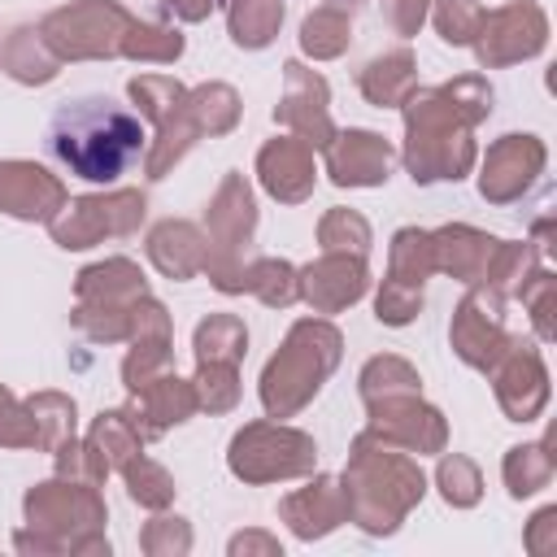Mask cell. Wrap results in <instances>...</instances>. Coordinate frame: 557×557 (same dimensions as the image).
Wrapping results in <instances>:
<instances>
[{"instance_id":"6da1fadb","label":"cell","mask_w":557,"mask_h":557,"mask_svg":"<svg viewBox=\"0 0 557 557\" xmlns=\"http://www.w3.org/2000/svg\"><path fill=\"white\" fill-rule=\"evenodd\" d=\"M48 148L74 178L113 187L135 161H144L148 131L135 109L109 96H78L52 113Z\"/></svg>"},{"instance_id":"7a4b0ae2","label":"cell","mask_w":557,"mask_h":557,"mask_svg":"<svg viewBox=\"0 0 557 557\" xmlns=\"http://www.w3.org/2000/svg\"><path fill=\"white\" fill-rule=\"evenodd\" d=\"M104 522L109 505L100 487L52 474L26 487L13 548L22 557H109L113 544L104 535Z\"/></svg>"},{"instance_id":"3957f363","label":"cell","mask_w":557,"mask_h":557,"mask_svg":"<svg viewBox=\"0 0 557 557\" xmlns=\"http://www.w3.org/2000/svg\"><path fill=\"white\" fill-rule=\"evenodd\" d=\"M348 522L366 535H396L400 522L422 505L426 474L413 453H400L370 435L366 426L348 444V466L339 474Z\"/></svg>"},{"instance_id":"277c9868","label":"cell","mask_w":557,"mask_h":557,"mask_svg":"<svg viewBox=\"0 0 557 557\" xmlns=\"http://www.w3.org/2000/svg\"><path fill=\"white\" fill-rule=\"evenodd\" d=\"M405 117V148L396 152L409 170L413 183H461L474 161H479V144H474V117L448 96L444 83L435 87H413L409 100L400 104Z\"/></svg>"},{"instance_id":"5b68a950","label":"cell","mask_w":557,"mask_h":557,"mask_svg":"<svg viewBox=\"0 0 557 557\" xmlns=\"http://www.w3.org/2000/svg\"><path fill=\"white\" fill-rule=\"evenodd\" d=\"M339 361H344V331L318 313L296 318L257 379L265 418H296L305 405H313V396L339 370Z\"/></svg>"},{"instance_id":"8992f818","label":"cell","mask_w":557,"mask_h":557,"mask_svg":"<svg viewBox=\"0 0 557 557\" xmlns=\"http://www.w3.org/2000/svg\"><path fill=\"white\" fill-rule=\"evenodd\" d=\"M200 231L209 239V257H205L209 287L222 296H244L248 248L257 235V191L239 170H226L222 183L213 187Z\"/></svg>"},{"instance_id":"52a82bcc","label":"cell","mask_w":557,"mask_h":557,"mask_svg":"<svg viewBox=\"0 0 557 557\" xmlns=\"http://www.w3.org/2000/svg\"><path fill=\"white\" fill-rule=\"evenodd\" d=\"M226 470L248 487L305 479L318 470V440L300 426H287L283 418H257L231 435Z\"/></svg>"},{"instance_id":"ba28073f","label":"cell","mask_w":557,"mask_h":557,"mask_svg":"<svg viewBox=\"0 0 557 557\" xmlns=\"http://www.w3.org/2000/svg\"><path fill=\"white\" fill-rule=\"evenodd\" d=\"M135 13L122 0H70L39 17L44 44L57 52V61H117L126 57Z\"/></svg>"},{"instance_id":"9c48e42d","label":"cell","mask_w":557,"mask_h":557,"mask_svg":"<svg viewBox=\"0 0 557 557\" xmlns=\"http://www.w3.org/2000/svg\"><path fill=\"white\" fill-rule=\"evenodd\" d=\"M148 218V196L139 187H104V191H83L61 205V213L48 222V235L65 252L96 248L104 239H131L139 235Z\"/></svg>"},{"instance_id":"30bf717a","label":"cell","mask_w":557,"mask_h":557,"mask_svg":"<svg viewBox=\"0 0 557 557\" xmlns=\"http://www.w3.org/2000/svg\"><path fill=\"white\" fill-rule=\"evenodd\" d=\"M505 300L509 296H500L492 283H470L466 287V296L457 300L453 322H448V348L461 366L487 374L492 361L509 348L513 331L505 322Z\"/></svg>"},{"instance_id":"8fae6325","label":"cell","mask_w":557,"mask_h":557,"mask_svg":"<svg viewBox=\"0 0 557 557\" xmlns=\"http://www.w3.org/2000/svg\"><path fill=\"white\" fill-rule=\"evenodd\" d=\"M470 48L479 70H505V65L531 61L548 48V13L535 0H509V4L483 9V22Z\"/></svg>"},{"instance_id":"7c38bea8","label":"cell","mask_w":557,"mask_h":557,"mask_svg":"<svg viewBox=\"0 0 557 557\" xmlns=\"http://www.w3.org/2000/svg\"><path fill=\"white\" fill-rule=\"evenodd\" d=\"M487 379H492L496 405L509 422H535L553 396V379H548L540 339H527V335L509 339V348L492 361Z\"/></svg>"},{"instance_id":"4fadbf2b","label":"cell","mask_w":557,"mask_h":557,"mask_svg":"<svg viewBox=\"0 0 557 557\" xmlns=\"http://www.w3.org/2000/svg\"><path fill=\"white\" fill-rule=\"evenodd\" d=\"M474 165H479V196L487 205H513L540 183V174L548 165V148L531 131H509V135L492 139Z\"/></svg>"},{"instance_id":"5bb4252c","label":"cell","mask_w":557,"mask_h":557,"mask_svg":"<svg viewBox=\"0 0 557 557\" xmlns=\"http://www.w3.org/2000/svg\"><path fill=\"white\" fill-rule=\"evenodd\" d=\"M366 431L413 457H440L448 448V418L422 400V392L366 405Z\"/></svg>"},{"instance_id":"9a60e30c","label":"cell","mask_w":557,"mask_h":557,"mask_svg":"<svg viewBox=\"0 0 557 557\" xmlns=\"http://www.w3.org/2000/svg\"><path fill=\"white\" fill-rule=\"evenodd\" d=\"M274 122L287 135L305 139L313 152H322L331 144V135H335V122H331V87L300 57L283 61V96L274 104Z\"/></svg>"},{"instance_id":"2e32d148","label":"cell","mask_w":557,"mask_h":557,"mask_svg":"<svg viewBox=\"0 0 557 557\" xmlns=\"http://www.w3.org/2000/svg\"><path fill=\"white\" fill-rule=\"evenodd\" d=\"M396 165V144L370 126H344L322 148V174L335 187H383Z\"/></svg>"},{"instance_id":"e0dca14e","label":"cell","mask_w":557,"mask_h":557,"mask_svg":"<svg viewBox=\"0 0 557 557\" xmlns=\"http://www.w3.org/2000/svg\"><path fill=\"white\" fill-rule=\"evenodd\" d=\"M174 361V318L170 309L144 292L131 305V335H126V357H122V387L135 392L148 379L165 374Z\"/></svg>"},{"instance_id":"ac0fdd59","label":"cell","mask_w":557,"mask_h":557,"mask_svg":"<svg viewBox=\"0 0 557 557\" xmlns=\"http://www.w3.org/2000/svg\"><path fill=\"white\" fill-rule=\"evenodd\" d=\"M70 200L61 174L30 157H4L0 161V213L17 222H52L61 205Z\"/></svg>"},{"instance_id":"d6986e66","label":"cell","mask_w":557,"mask_h":557,"mask_svg":"<svg viewBox=\"0 0 557 557\" xmlns=\"http://www.w3.org/2000/svg\"><path fill=\"white\" fill-rule=\"evenodd\" d=\"M296 278H300V300L318 318L344 313L370 292V265L366 257H352V252H322L309 265H300Z\"/></svg>"},{"instance_id":"ffe728a7","label":"cell","mask_w":557,"mask_h":557,"mask_svg":"<svg viewBox=\"0 0 557 557\" xmlns=\"http://www.w3.org/2000/svg\"><path fill=\"white\" fill-rule=\"evenodd\" d=\"M318 161L313 148L296 135H274L257 148V183L278 205H305L318 187Z\"/></svg>"},{"instance_id":"44dd1931","label":"cell","mask_w":557,"mask_h":557,"mask_svg":"<svg viewBox=\"0 0 557 557\" xmlns=\"http://www.w3.org/2000/svg\"><path fill=\"white\" fill-rule=\"evenodd\" d=\"M278 522L296 540H305V544L326 540L331 531H339L348 522V505H344L339 479L335 474H322V470L305 474V487H296V492H287L278 500Z\"/></svg>"},{"instance_id":"7402d4cb","label":"cell","mask_w":557,"mask_h":557,"mask_svg":"<svg viewBox=\"0 0 557 557\" xmlns=\"http://www.w3.org/2000/svg\"><path fill=\"white\" fill-rule=\"evenodd\" d=\"M126 413H131V422L139 426V435L148 444V440H161L170 426L191 422L200 413V405H196L191 379H178L174 370H165V374H157V379H148L144 387L131 392Z\"/></svg>"},{"instance_id":"603a6c76","label":"cell","mask_w":557,"mask_h":557,"mask_svg":"<svg viewBox=\"0 0 557 557\" xmlns=\"http://www.w3.org/2000/svg\"><path fill=\"white\" fill-rule=\"evenodd\" d=\"M144 252L152 261V270L170 283H187L205 274V257H209V239L200 231V222L191 218H161L148 226Z\"/></svg>"},{"instance_id":"cb8c5ba5","label":"cell","mask_w":557,"mask_h":557,"mask_svg":"<svg viewBox=\"0 0 557 557\" xmlns=\"http://www.w3.org/2000/svg\"><path fill=\"white\" fill-rule=\"evenodd\" d=\"M496 235L470 226V222H444L431 231V248H435V274H448L457 283H483L492 252H496Z\"/></svg>"},{"instance_id":"d4e9b609","label":"cell","mask_w":557,"mask_h":557,"mask_svg":"<svg viewBox=\"0 0 557 557\" xmlns=\"http://www.w3.org/2000/svg\"><path fill=\"white\" fill-rule=\"evenodd\" d=\"M148 292V278L139 261L131 257H104L74 274V300L78 305H131Z\"/></svg>"},{"instance_id":"484cf974","label":"cell","mask_w":557,"mask_h":557,"mask_svg":"<svg viewBox=\"0 0 557 557\" xmlns=\"http://www.w3.org/2000/svg\"><path fill=\"white\" fill-rule=\"evenodd\" d=\"M418 87V57L409 48H392L366 61V70L357 74V91L366 104L374 109H400L409 100V91Z\"/></svg>"},{"instance_id":"4316f807","label":"cell","mask_w":557,"mask_h":557,"mask_svg":"<svg viewBox=\"0 0 557 557\" xmlns=\"http://www.w3.org/2000/svg\"><path fill=\"white\" fill-rule=\"evenodd\" d=\"M0 70L22 87H48L61 74V61L44 44L39 26H13L0 44Z\"/></svg>"},{"instance_id":"83f0119b","label":"cell","mask_w":557,"mask_h":557,"mask_svg":"<svg viewBox=\"0 0 557 557\" xmlns=\"http://www.w3.org/2000/svg\"><path fill=\"white\" fill-rule=\"evenodd\" d=\"M287 17L283 0H226V35L244 52H261L278 39Z\"/></svg>"},{"instance_id":"f1b7e54d","label":"cell","mask_w":557,"mask_h":557,"mask_svg":"<svg viewBox=\"0 0 557 557\" xmlns=\"http://www.w3.org/2000/svg\"><path fill=\"white\" fill-rule=\"evenodd\" d=\"M557 474V457H553V440H531V444H513L505 448V461H500V479H505V492L513 500H527L535 492H544Z\"/></svg>"},{"instance_id":"f546056e","label":"cell","mask_w":557,"mask_h":557,"mask_svg":"<svg viewBox=\"0 0 557 557\" xmlns=\"http://www.w3.org/2000/svg\"><path fill=\"white\" fill-rule=\"evenodd\" d=\"M300 52L309 61H335L348 52L352 44V9H339V4H318L305 13L300 22V35H296Z\"/></svg>"},{"instance_id":"4dcf8cb0","label":"cell","mask_w":557,"mask_h":557,"mask_svg":"<svg viewBox=\"0 0 557 557\" xmlns=\"http://www.w3.org/2000/svg\"><path fill=\"white\" fill-rule=\"evenodd\" d=\"M83 440L96 448V457L109 466V474L122 470L131 457L144 453V435H139V426L131 422L126 405H122V409H100V413L91 418V426H87Z\"/></svg>"},{"instance_id":"1f68e13d","label":"cell","mask_w":557,"mask_h":557,"mask_svg":"<svg viewBox=\"0 0 557 557\" xmlns=\"http://www.w3.org/2000/svg\"><path fill=\"white\" fill-rule=\"evenodd\" d=\"M187 104H191L196 126H200L205 139H222V135H231V131L239 126V117H244V100H239V91H235L231 83H222V78H209V83L187 87Z\"/></svg>"},{"instance_id":"d6a6232c","label":"cell","mask_w":557,"mask_h":557,"mask_svg":"<svg viewBox=\"0 0 557 557\" xmlns=\"http://www.w3.org/2000/svg\"><path fill=\"white\" fill-rule=\"evenodd\" d=\"M357 392H361V405H379V400H392V396H413V392H422V374H418L413 361H405L396 352H379L361 366Z\"/></svg>"},{"instance_id":"836d02e7","label":"cell","mask_w":557,"mask_h":557,"mask_svg":"<svg viewBox=\"0 0 557 557\" xmlns=\"http://www.w3.org/2000/svg\"><path fill=\"white\" fill-rule=\"evenodd\" d=\"M26 413L35 422V448L39 453H52L57 444H65L78 431V405H74L70 392H57V387L30 392L26 396Z\"/></svg>"},{"instance_id":"e575fe53","label":"cell","mask_w":557,"mask_h":557,"mask_svg":"<svg viewBox=\"0 0 557 557\" xmlns=\"http://www.w3.org/2000/svg\"><path fill=\"white\" fill-rule=\"evenodd\" d=\"M191 357L196 361H231L239 366L248 357V326L239 313H209L191 331Z\"/></svg>"},{"instance_id":"d590c367","label":"cell","mask_w":557,"mask_h":557,"mask_svg":"<svg viewBox=\"0 0 557 557\" xmlns=\"http://www.w3.org/2000/svg\"><path fill=\"white\" fill-rule=\"evenodd\" d=\"M244 292L257 296L265 309H292L300 300V278L296 265L283 257H248L244 270Z\"/></svg>"},{"instance_id":"8d00e7d4","label":"cell","mask_w":557,"mask_h":557,"mask_svg":"<svg viewBox=\"0 0 557 557\" xmlns=\"http://www.w3.org/2000/svg\"><path fill=\"white\" fill-rule=\"evenodd\" d=\"M435 274V248H431V231L422 226H400L387 244V278L413 283L422 287Z\"/></svg>"},{"instance_id":"74e56055","label":"cell","mask_w":557,"mask_h":557,"mask_svg":"<svg viewBox=\"0 0 557 557\" xmlns=\"http://www.w3.org/2000/svg\"><path fill=\"white\" fill-rule=\"evenodd\" d=\"M117 474H122V483H126V496H131L139 509H148V513L170 509V505H174V496H178L174 474H170L161 461H152L148 453L131 457V461H126Z\"/></svg>"},{"instance_id":"f35d334b","label":"cell","mask_w":557,"mask_h":557,"mask_svg":"<svg viewBox=\"0 0 557 557\" xmlns=\"http://www.w3.org/2000/svg\"><path fill=\"white\" fill-rule=\"evenodd\" d=\"M318 248H322V252L370 257V248H374V226H370L366 213L335 205V209H326V213L318 218Z\"/></svg>"},{"instance_id":"ab89813d","label":"cell","mask_w":557,"mask_h":557,"mask_svg":"<svg viewBox=\"0 0 557 557\" xmlns=\"http://www.w3.org/2000/svg\"><path fill=\"white\" fill-rule=\"evenodd\" d=\"M540 265H548V261L540 257V248L531 239H500L496 252H492V265H487L483 283H492L500 296H513Z\"/></svg>"},{"instance_id":"60d3db41","label":"cell","mask_w":557,"mask_h":557,"mask_svg":"<svg viewBox=\"0 0 557 557\" xmlns=\"http://www.w3.org/2000/svg\"><path fill=\"white\" fill-rule=\"evenodd\" d=\"M435 487H440V500L448 509H474L483 500V470L466 453H440Z\"/></svg>"},{"instance_id":"b9f144b4","label":"cell","mask_w":557,"mask_h":557,"mask_svg":"<svg viewBox=\"0 0 557 557\" xmlns=\"http://www.w3.org/2000/svg\"><path fill=\"white\" fill-rule=\"evenodd\" d=\"M187 52V35L174 22H135L131 44H126V61L139 65H174Z\"/></svg>"},{"instance_id":"7bdbcfd3","label":"cell","mask_w":557,"mask_h":557,"mask_svg":"<svg viewBox=\"0 0 557 557\" xmlns=\"http://www.w3.org/2000/svg\"><path fill=\"white\" fill-rule=\"evenodd\" d=\"M126 96H131L135 113L157 126V122H165V117L183 104L187 87H183L174 74H135V78L126 83Z\"/></svg>"},{"instance_id":"ee69618b","label":"cell","mask_w":557,"mask_h":557,"mask_svg":"<svg viewBox=\"0 0 557 557\" xmlns=\"http://www.w3.org/2000/svg\"><path fill=\"white\" fill-rule=\"evenodd\" d=\"M191 387H196V405L205 413H231L239 405V366L231 361H196V374H191Z\"/></svg>"},{"instance_id":"f6af8a7d","label":"cell","mask_w":557,"mask_h":557,"mask_svg":"<svg viewBox=\"0 0 557 557\" xmlns=\"http://www.w3.org/2000/svg\"><path fill=\"white\" fill-rule=\"evenodd\" d=\"M513 300H522V309L531 313V326H535V339L540 344H553L557 339V274L548 265H540L518 292Z\"/></svg>"},{"instance_id":"bcb514c9","label":"cell","mask_w":557,"mask_h":557,"mask_svg":"<svg viewBox=\"0 0 557 557\" xmlns=\"http://www.w3.org/2000/svg\"><path fill=\"white\" fill-rule=\"evenodd\" d=\"M431 26L448 48H470L483 22V4L479 0H431Z\"/></svg>"},{"instance_id":"7dc6e473","label":"cell","mask_w":557,"mask_h":557,"mask_svg":"<svg viewBox=\"0 0 557 557\" xmlns=\"http://www.w3.org/2000/svg\"><path fill=\"white\" fill-rule=\"evenodd\" d=\"M191 544H196L191 522H187V518H178V513L157 509V513L139 527V548H144L148 557H187V553H191Z\"/></svg>"},{"instance_id":"c3c4849f","label":"cell","mask_w":557,"mask_h":557,"mask_svg":"<svg viewBox=\"0 0 557 557\" xmlns=\"http://www.w3.org/2000/svg\"><path fill=\"white\" fill-rule=\"evenodd\" d=\"M52 474H61V479H74V483H91V487H104V479H109V466L96 457V448H91L87 440L70 435L65 444H57V448H52Z\"/></svg>"},{"instance_id":"681fc988","label":"cell","mask_w":557,"mask_h":557,"mask_svg":"<svg viewBox=\"0 0 557 557\" xmlns=\"http://www.w3.org/2000/svg\"><path fill=\"white\" fill-rule=\"evenodd\" d=\"M422 305H426L422 287L383 274V283H379V292H374V318H379L383 326H409V322L422 313Z\"/></svg>"},{"instance_id":"f907efd6","label":"cell","mask_w":557,"mask_h":557,"mask_svg":"<svg viewBox=\"0 0 557 557\" xmlns=\"http://www.w3.org/2000/svg\"><path fill=\"white\" fill-rule=\"evenodd\" d=\"M0 448H35V422L26 413V400L0 383Z\"/></svg>"},{"instance_id":"816d5d0a","label":"cell","mask_w":557,"mask_h":557,"mask_svg":"<svg viewBox=\"0 0 557 557\" xmlns=\"http://www.w3.org/2000/svg\"><path fill=\"white\" fill-rule=\"evenodd\" d=\"M379 9H383V22H387L392 35L413 39L422 30L426 13H431V0H379Z\"/></svg>"},{"instance_id":"f5cc1de1","label":"cell","mask_w":557,"mask_h":557,"mask_svg":"<svg viewBox=\"0 0 557 557\" xmlns=\"http://www.w3.org/2000/svg\"><path fill=\"white\" fill-rule=\"evenodd\" d=\"M522 544H527L531 557H548V553H557V505H544V509L527 522Z\"/></svg>"},{"instance_id":"db71d44e","label":"cell","mask_w":557,"mask_h":557,"mask_svg":"<svg viewBox=\"0 0 557 557\" xmlns=\"http://www.w3.org/2000/svg\"><path fill=\"white\" fill-rule=\"evenodd\" d=\"M226 553L231 557H283V544H278V535L248 527V531H235L226 540Z\"/></svg>"},{"instance_id":"11a10c76","label":"cell","mask_w":557,"mask_h":557,"mask_svg":"<svg viewBox=\"0 0 557 557\" xmlns=\"http://www.w3.org/2000/svg\"><path fill=\"white\" fill-rule=\"evenodd\" d=\"M157 4H161V13L174 17V22H205V17L218 9V0H157Z\"/></svg>"},{"instance_id":"9f6ffc18","label":"cell","mask_w":557,"mask_h":557,"mask_svg":"<svg viewBox=\"0 0 557 557\" xmlns=\"http://www.w3.org/2000/svg\"><path fill=\"white\" fill-rule=\"evenodd\" d=\"M322 4H339V9H352V4H361V0H322Z\"/></svg>"}]
</instances>
